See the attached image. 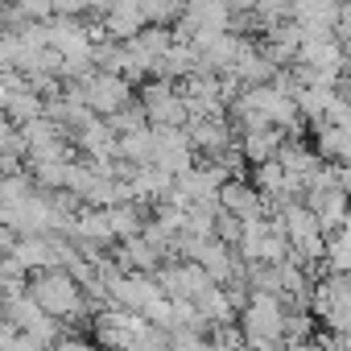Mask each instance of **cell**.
Segmentation results:
<instances>
[{
    "instance_id": "cell-8",
    "label": "cell",
    "mask_w": 351,
    "mask_h": 351,
    "mask_svg": "<svg viewBox=\"0 0 351 351\" xmlns=\"http://www.w3.org/2000/svg\"><path fill=\"white\" fill-rule=\"evenodd\" d=\"M281 145H285V128L265 124V128H248V132H244L240 153H244L252 165H261V161H273V157L281 153Z\"/></svg>"
},
{
    "instance_id": "cell-13",
    "label": "cell",
    "mask_w": 351,
    "mask_h": 351,
    "mask_svg": "<svg viewBox=\"0 0 351 351\" xmlns=\"http://www.w3.org/2000/svg\"><path fill=\"white\" fill-rule=\"evenodd\" d=\"M339 5H343V9H351V0H339Z\"/></svg>"
},
{
    "instance_id": "cell-7",
    "label": "cell",
    "mask_w": 351,
    "mask_h": 351,
    "mask_svg": "<svg viewBox=\"0 0 351 351\" xmlns=\"http://www.w3.org/2000/svg\"><path fill=\"white\" fill-rule=\"evenodd\" d=\"M339 13H343L339 0H293V5H289V17L302 29H335Z\"/></svg>"
},
{
    "instance_id": "cell-6",
    "label": "cell",
    "mask_w": 351,
    "mask_h": 351,
    "mask_svg": "<svg viewBox=\"0 0 351 351\" xmlns=\"http://www.w3.org/2000/svg\"><path fill=\"white\" fill-rule=\"evenodd\" d=\"M219 203H223V211H232V215H240V219L269 215L265 195H261L252 182H244V178H228V182L219 186Z\"/></svg>"
},
{
    "instance_id": "cell-11",
    "label": "cell",
    "mask_w": 351,
    "mask_h": 351,
    "mask_svg": "<svg viewBox=\"0 0 351 351\" xmlns=\"http://www.w3.org/2000/svg\"><path fill=\"white\" fill-rule=\"evenodd\" d=\"M335 38H339V46H343V54L351 58V9H343V13H339V25H335Z\"/></svg>"
},
{
    "instance_id": "cell-12",
    "label": "cell",
    "mask_w": 351,
    "mask_h": 351,
    "mask_svg": "<svg viewBox=\"0 0 351 351\" xmlns=\"http://www.w3.org/2000/svg\"><path fill=\"white\" fill-rule=\"evenodd\" d=\"M54 351H99V347H91V343H83V339H62Z\"/></svg>"
},
{
    "instance_id": "cell-4",
    "label": "cell",
    "mask_w": 351,
    "mask_h": 351,
    "mask_svg": "<svg viewBox=\"0 0 351 351\" xmlns=\"http://www.w3.org/2000/svg\"><path fill=\"white\" fill-rule=\"evenodd\" d=\"M79 95L91 112L99 116H116L120 108H128V79L124 75H112V71H95V75H83L79 79Z\"/></svg>"
},
{
    "instance_id": "cell-2",
    "label": "cell",
    "mask_w": 351,
    "mask_h": 351,
    "mask_svg": "<svg viewBox=\"0 0 351 351\" xmlns=\"http://www.w3.org/2000/svg\"><path fill=\"white\" fill-rule=\"evenodd\" d=\"M29 298L50 314V318H83L87 314V298L79 289V281L66 273V269H42L34 281H29Z\"/></svg>"
},
{
    "instance_id": "cell-9",
    "label": "cell",
    "mask_w": 351,
    "mask_h": 351,
    "mask_svg": "<svg viewBox=\"0 0 351 351\" xmlns=\"http://www.w3.org/2000/svg\"><path fill=\"white\" fill-rule=\"evenodd\" d=\"M149 25V17H145V0H116V5L108 9V34L112 38H136L141 29Z\"/></svg>"
},
{
    "instance_id": "cell-10",
    "label": "cell",
    "mask_w": 351,
    "mask_h": 351,
    "mask_svg": "<svg viewBox=\"0 0 351 351\" xmlns=\"http://www.w3.org/2000/svg\"><path fill=\"white\" fill-rule=\"evenodd\" d=\"M326 265L330 273H351V219L335 232H326Z\"/></svg>"
},
{
    "instance_id": "cell-3",
    "label": "cell",
    "mask_w": 351,
    "mask_h": 351,
    "mask_svg": "<svg viewBox=\"0 0 351 351\" xmlns=\"http://www.w3.org/2000/svg\"><path fill=\"white\" fill-rule=\"evenodd\" d=\"M244 343H285V302L277 293H261L252 289L244 302Z\"/></svg>"
},
{
    "instance_id": "cell-1",
    "label": "cell",
    "mask_w": 351,
    "mask_h": 351,
    "mask_svg": "<svg viewBox=\"0 0 351 351\" xmlns=\"http://www.w3.org/2000/svg\"><path fill=\"white\" fill-rule=\"evenodd\" d=\"M269 215H277V223L285 228L289 248H293V256H298L302 265L326 261V228L318 223V215H314L302 199H298V203H285V207H277V211H269Z\"/></svg>"
},
{
    "instance_id": "cell-5",
    "label": "cell",
    "mask_w": 351,
    "mask_h": 351,
    "mask_svg": "<svg viewBox=\"0 0 351 351\" xmlns=\"http://www.w3.org/2000/svg\"><path fill=\"white\" fill-rule=\"evenodd\" d=\"M149 124H169V128H186L191 124V112H186V99L182 91H173L169 79H157L145 87V99H141Z\"/></svg>"
}]
</instances>
